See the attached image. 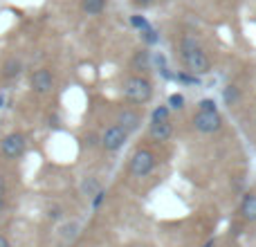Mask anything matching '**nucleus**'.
Wrapping results in <instances>:
<instances>
[{
    "label": "nucleus",
    "mask_w": 256,
    "mask_h": 247,
    "mask_svg": "<svg viewBox=\"0 0 256 247\" xmlns=\"http://www.w3.org/2000/svg\"><path fill=\"white\" fill-rule=\"evenodd\" d=\"M99 191H102V186H99V182L94 180V178H90V180L84 182V194L86 196H94V194H99Z\"/></svg>",
    "instance_id": "obj_16"
},
{
    "label": "nucleus",
    "mask_w": 256,
    "mask_h": 247,
    "mask_svg": "<svg viewBox=\"0 0 256 247\" xmlns=\"http://www.w3.org/2000/svg\"><path fill=\"white\" fill-rule=\"evenodd\" d=\"M132 68L135 70H146L148 68V52H137L132 56Z\"/></svg>",
    "instance_id": "obj_15"
},
{
    "label": "nucleus",
    "mask_w": 256,
    "mask_h": 247,
    "mask_svg": "<svg viewBox=\"0 0 256 247\" xmlns=\"http://www.w3.org/2000/svg\"><path fill=\"white\" fill-rule=\"evenodd\" d=\"M20 70H22V63L18 61V58H9V61H4V66H2V76L16 79V76L20 74Z\"/></svg>",
    "instance_id": "obj_11"
},
{
    "label": "nucleus",
    "mask_w": 256,
    "mask_h": 247,
    "mask_svg": "<svg viewBox=\"0 0 256 247\" xmlns=\"http://www.w3.org/2000/svg\"><path fill=\"white\" fill-rule=\"evenodd\" d=\"M222 99H225V104H227V106H234V104L240 99L238 88H236V86H227V88L222 90Z\"/></svg>",
    "instance_id": "obj_13"
},
{
    "label": "nucleus",
    "mask_w": 256,
    "mask_h": 247,
    "mask_svg": "<svg viewBox=\"0 0 256 247\" xmlns=\"http://www.w3.org/2000/svg\"><path fill=\"white\" fill-rule=\"evenodd\" d=\"M220 126H222V120H220V115H218L216 110H214V112L198 110L194 115V128H196V130H200V132H204V135L220 130Z\"/></svg>",
    "instance_id": "obj_5"
},
{
    "label": "nucleus",
    "mask_w": 256,
    "mask_h": 247,
    "mask_svg": "<svg viewBox=\"0 0 256 247\" xmlns=\"http://www.w3.org/2000/svg\"><path fill=\"white\" fill-rule=\"evenodd\" d=\"M182 106H184V97H182V94H171V97H168V108L180 110Z\"/></svg>",
    "instance_id": "obj_19"
},
{
    "label": "nucleus",
    "mask_w": 256,
    "mask_h": 247,
    "mask_svg": "<svg viewBox=\"0 0 256 247\" xmlns=\"http://www.w3.org/2000/svg\"><path fill=\"white\" fill-rule=\"evenodd\" d=\"M182 61L186 63V68H189L194 74H207V72L212 70V61H209V56L204 54V50L200 48V45L182 52Z\"/></svg>",
    "instance_id": "obj_2"
},
{
    "label": "nucleus",
    "mask_w": 256,
    "mask_h": 247,
    "mask_svg": "<svg viewBox=\"0 0 256 247\" xmlns=\"http://www.w3.org/2000/svg\"><path fill=\"white\" fill-rule=\"evenodd\" d=\"M130 25L135 27V30H142V32H144L146 27H150L148 20H146L144 16H130Z\"/></svg>",
    "instance_id": "obj_17"
},
{
    "label": "nucleus",
    "mask_w": 256,
    "mask_h": 247,
    "mask_svg": "<svg viewBox=\"0 0 256 247\" xmlns=\"http://www.w3.org/2000/svg\"><path fill=\"white\" fill-rule=\"evenodd\" d=\"M124 94L132 104H146L150 99V94H153V86L144 76H130L124 84Z\"/></svg>",
    "instance_id": "obj_1"
},
{
    "label": "nucleus",
    "mask_w": 256,
    "mask_h": 247,
    "mask_svg": "<svg viewBox=\"0 0 256 247\" xmlns=\"http://www.w3.org/2000/svg\"><path fill=\"white\" fill-rule=\"evenodd\" d=\"M126 140H128V130H124L120 124H112V126H108L106 130H104L102 146L106 150H120L122 146L126 144Z\"/></svg>",
    "instance_id": "obj_6"
},
{
    "label": "nucleus",
    "mask_w": 256,
    "mask_h": 247,
    "mask_svg": "<svg viewBox=\"0 0 256 247\" xmlns=\"http://www.w3.org/2000/svg\"><path fill=\"white\" fill-rule=\"evenodd\" d=\"M7 191V182H4V178L0 176V194H4Z\"/></svg>",
    "instance_id": "obj_23"
},
{
    "label": "nucleus",
    "mask_w": 256,
    "mask_h": 247,
    "mask_svg": "<svg viewBox=\"0 0 256 247\" xmlns=\"http://www.w3.org/2000/svg\"><path fill=\"white\" fill-rule=\"evenodd\" d=\"M200 110L214 112L216 110V102H214V99H202V102H200Z\"/></svg>",
    "instance_id": "obj_20"
},
{
    "label": "nucleus",
    "mask_w": 256,
    "mask_h": 247,
    "mask_svg": "<svg viewBox=\"0 0 256 247\" xmlns=\"http://www.w3.org/2000/svg\"><path fill=\"white\" fill-rule=\"evenodd\" d=\"M4 204H7V200H4V194H0V214H2Z\"/></svg>",
    "instance_id": "obj_25"
},
{
    "label": "nucleus",
    "mask_w": 256,
    "mask_h": 247,
    "mask_svg": "<svg viewBox=\"0 0 256 247\" xmlns=\"http://www.w3.org/2000/svg\"><path fill=\"white\" fill-rule=\"evenodd\" d=\"M148 135H150V140H155V142H166L168 137L173 135V126H171V122H158V124H150Z\"/></svg>",
    "instance_id": "obj_9"
},
{
    "label": "nucleus",
    "mask_w": 256,
    "mask_h": 247,
    "mask_svg": "<svg viewBox=\"0 0 256 247\" xmlns=\"http://www.w3.org/2000/svg\"><path fill=\"white\" fill-rule=\"evenodd\" d=\"M168 112H171V108H168V106H158V108L153 110V115H150V124L168 122Z\"/></svg>",
    "instance_id": "obj_14"
},
{
    "label": "nucleus",
    "mask_w": 256,
    "mask_h": 247,
    "mask_svg": "<svg viewBox=\"0 0 256 247\" xmlns=\"http://www.w3.org/2000/svg\"><path fill=\"white\" fill-rule=\"evenodd\" d=\"M0 106H2V97H0Z\"/></svg>",
    "instance_id": "obj_26"
},
{
    "label": "nucleus",
    "mask_w": 256,
    "mask_h": 247,
    "mask_svg": "<svg viewBox=\"0 0 256 247\" xmlns=\"http://www.w3.org/2000/svg\"><path fill=\"white\" fill-rule=\"evenodd\" d=\"M30 84H32V90H34V92L45 94V92H50V90L54 88V76H52V72H50V70L40 68V70L32 72Z\"/></svg>",
    "instance_id": "obj_7"
},
{
    "label": "nucleus",
    "mask_w": 256,
    "mask_h": 247,
    "mask_svg": "<svg viewBox=\"0 0 256 247\" xmlns=\"http://www.w3.org/2000/svg\"><path fill=\"white\" fill-rule=\"evenodd\" d=\"M140 122H142L140 110H132V108H124V110L120 112V117H117V124L128 132L135 130V128L140 126Z\"/></svg>",
    "instance_id": "obj_8"
},
{
    "label": "nucleus",
    "mask_w": 256,
    "mask_h": 247,
    "mask_svg": "<svg viewBox=\"0 0 256 247\" xmlns=\"http://www.w3.org/2000/svg\"><path fill=\"white\" fill-rule=\"evenodd\" d=\"M142 36H144V40H146V43H150V45L158 43V32H155L153 27H146V30L142 32Z\"/></svg>",
    "instance_id": "obj_18"
},
{
    "label": "nucleus",
    "mask_w": 256,
    "mask_h": 247,
    "mask_svg": "<svg viewBox=\"0 0 256 247\" xmlns=\"http://www.w3.org/2000/svg\"><path fill=\"white\" fill-rule=\"evenodd\" d=\"M81 7H84V12L88 14V16H97V14L104 12L106 0H81Z\"/></svg>",
    "instance_id": "obj_12"
},
{
    "label": "nucleus",
    "mask_w": 256,
    "mask_h": 247,
    "mask_svg": "<svg viewBox=\"0 0 256 247\" xmlns=\"http://www.w3.org/2000/svg\"><path fill=\"white\" fill-rule=\"evenodd\" d=\"M155 168V155L146 148H140L135 155L130 158V173L135 178H144L148 176L150 171Z\"/></svg>",
    "instance_id": "obj_4"
},
{
    "label": "nucleus",
    "mask_w": 256,
    "mask_h": 247,
    "mask_svg": "<svg viewBox=\"0 0 256 247\" xmlns=\"http://www.w3.org/2000/svg\"><path fill=\"white\" fill-rule=\"evenodd\" d=\"M180 81H184V84H198V79L191 74H180Z\"/></svg>",
    "instance_id": "obj_21"
},
{
    "label": "nucleus",
    "mask_w": 256,
    "mask_h": 247,
    "mask_svg": "<svg viewBox=\"0 0 256 247\" xmlns=\"http://www.w3.org/2000/svg\"><path fill=\"white\" fill-rule=\"evenodd\" d=\"M0 247H9V240H7V236H2V234H0Z\"/></svg>",
    "instance_id": "obj_24"
},
{
    "label": "nucleus",
    "mask_w": 256,
    "mask_h": 247,
    "mask_svg": "<svg viewBox=\"0 0 256 247\" xmlns=\"http://www.w3.org/2000/svg\"><path fill=\"white\" fill-rule=\"evenodd\" d=\"M104 196H106V194H104V191H99V194H94V198H92V204H94V207H99V204H102Z\"/></svg>",
    "instance_id": "obj_22"
},
{
    "label": "nucleus",
    "mask_w": 256,
    "mask_h": 247,
    "mask_svg": "<svg viewBox=\"0 0 256 247\" xmlns=\"http://www.w3.org/2000/svg\"><path fill=\"white\" fill-rule=\"evenodd\" d=\"M25 148H27V142H25V135H20V132H9V135H4L2 142H0V153L7 160L22 158Z\"/></svg>",
    "instance_id": "obj_3"
},
{
    "label": "nucleus",
    "mask_w": 256,
    "mask_h": 247,
    "mask_svg": "<svg viewBox=\"0 0 256 247\" xmlns=\"http://www.w3.org/2000/svg\"><path fill=\"white\" fill-rule=\"evenodd\" d=\"M240 214H243V218L248 222H256V196L254 194L245 196L243 204H240Z\"/></svg>",
    "instance_id": "obj_10"
}]
</instances>
